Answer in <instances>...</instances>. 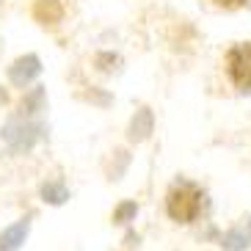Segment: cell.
Here are the masks:
<instances>
[{
    "instance_id": "obj_1",
    "label": "cell",
    "mask_w": 251,
    "mask_h": 251,
    "mask_svg": "<svg viewBox=\"0 0 251 251\" xmlns=\"http://www.w3.org/2000/svg\"><path fill=\"white\" fill-rule=\"evenodd\" d=\"M204 210V191L191 179H177L166 193V213L179 224L196 221Z\"/></svg>"
},
{
    "instance_id": "obj_2",
    "label": "cell",
    "mask_w": 251,
    "mask_h": 251,
    "mask_svg": "<svg viewBox=\"0 0 251 251\" xmlns=\"http://www.w3.org/2000/svg\"><path fill=\"white\" fill-rule=\"evenodd\" d=\"M226 75L232 86L243 94H251V42L232 45L226 52Z\"/></svg>"
},
{
    "instance_id": "obj_3",
    "label": "cell",
    "mask_w": 251,
    "mask_h": 251,
    "mask_svg": "<svg viewBox=\"0 0 251 251\" xmlns=\"http://www.w3.org/2000/svg\"><path fill=\"white\" fill-rule=\"evenodd\" d=\"M42 135H45V127L39 125V122L25 119V116L8 119V125L3 127V141H6L14 152H25V149H30Z\"/></svg>"
},
{
    "instance_id": "obj_4",
    "label": "cell",
    "mask_w": 251,
    "mask_h": 251,
    "mask_svg": "<svg viewBox=\"0 0 251 251\" xmlns=\"http://www.w3.org/2000/svg\"><path fill=\"white\" fill-rule=\"evenodd\" d=\"M42 72V61H39V55H23V58H17L11 67H8V80H11V86H17V89H25L36 75Z\"/></svg>"
},
{
    "instance_id": "obj_5",
    "label": "cell",
    "mask_w": 251,
    "mask_h": 251,
    "mask_svg": "<svg viewBox=\"0 0 251 251\" xmlns=\"http://www.w3.org/2000/svg\"><path fill=\"white\" fill-rule=\"evenodd\" d=\"M28 232H30V218H20L17 224L6 226L0 232V251H17L25 243Z\"/></svg>"
},
{
    "instance_id": "obj_6",
    "label": "cell",
    "mask_w": 251,
    "mask_h": 251,
    "mask_svg": "<svg viewBox=\"0 0 251 251\" xmlns=\"http://www.w3.org/2000/svg\"><path fill=\"white\" fill-rule=\"evenodd\" d=\"M33 17L42 25H58L64 20V3L61 0H36L33 6Z\"/></svg>"
},
{
    "instance_id": "obj_7",
    "label": "cell",
    "mask_w": 251,
    "mask_h": 251,
    "mask_svg": "<svg viewBox=\"0 0 251 251\" xmlns=\"http://www.w3.org/2000/svg\"><path fill=\"white\" fill-rule=\"evenodd\" d=\"M152 127H155V119H152V111L149 108H141V111H135L133 122H130V130H127V138L130 141H147L149 133H152Z\"/></svg>"
},
{
    "instance_id": "obj_8",
    "label": "cell",
    "mask_w": 251,
    "mask_h": 251,
    "mask_svg": "<svg viewBox=\"0 0 251 251\" xmlns=\"http://www.w3.org/2000/svg\"><path fill=\"white\" fill-rule=\"evenodd\" d=\"M39 193H42V199H45L47 204H64V201L69 199L67 185L61 182V179H50V182H45Z\"/></svg>"
},
{
    "instance_id": "obj_9",
    "label": "cell",
    "mask_w": 251,
    "mask_h": 251,
    "mask_svg": "<svg viewBox=\"0 0 251 251\" xmlns=\"http://www.w3.org/2000/svg\"><path fill=\"white\" fill-rule=\"evenodd\" d=\"M39 111H45V89H42V86H36V89L20 102V116H25V119H30Z\"/></svg>"
},
{
    "instance_id": "obj_10",
    "label": "cell",
    "mask_w": 251,
    "mask_h": 251,
    "mask_svg": "<svg viewBox=\"0 0 251 251\" xmlns=\"http://www.w3.org/2000/svg\"><path fill=\"white\" fill-rule=\"evenodd\" d=\"M249 240H251L249 229H229L226 235L221 237V246H224V251H240L249 246Z\"/></svg>"
},
{
    "instance_id": "obj_11",
    "label": "cell",
    "mask_w": 251,
    "mask_h": 251,
    "mask_svg": "<svg viewBox=\"0 0 251 251\" xmlns=\"http://www.w3.org/2000/svg\"><path fill=\"white\" fill-rule=\"evenodd\" d=\"M135 213H138V204H135V201H122V204L113 210V224H127V221H133Z\"/></svg>"
},
{
    "instance_id": "obj_12",
    "label": "cell",
    "mask_w": 251,
    "mask_h": 251,
    "mask_svg": "<svg viewBox=\"0 0 251 251\" xmlns=\"http://www.w3.org/2000/svg\"><path fill=\"white\" fill-rule=\"evenodd\" d=\"M218 8H226V11H235V8H246L251 0H213Z\"/></svg>"
},
{
    "instance_id": "obj_13",
    "label": "cell",
    "mask_w": 251,
    "mask_h": 251,
    "mask_svg": "<svg viewBox=\"0 0 251 251\" xmlns=\"http://www.w3.org/2000/svg\"><path fill=\"white\" fill-rule=\"evenodd\" d=\"M3 102H6V91L0 89V105H3Z\"/></svg>"
},
{
    "instance_id": "obj_14",
    "label": "cell",
    "mask_w": 251,
    "mask_h": 251,
    "mask_svg": "<svg viewBox=\"0 0 251 251\" xmlns=\"http://www.w3.org/2000/svg\"><path fill=\"white\" fill-rule=\"evenodd\" d=\"M249 232H251V218H249Z\"/></svg>"
}]
</instances>
